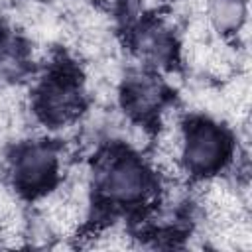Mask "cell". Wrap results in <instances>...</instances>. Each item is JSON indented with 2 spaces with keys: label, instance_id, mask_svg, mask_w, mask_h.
Segmentation results:
<instances>
[{
  "label": "cell",
  "instance_id": "cell-3",
  "mask_svg": "<svg viewBox=\"0 0 252 252\" xmlns=\"http://www.w3.org/2000/svg\"><path fill=\"white\" fill-rule=\"evenodd\" d=\"M57 169H59V156L51 144L33 142V144H26L16 152L14 179L16 185L30 195L49 189L57 177Z\"/></svg>",
  "mask_w": 252,
  "mask_h": 252
},
{
  "label": "cell",
  "instance_id": "cell-6",
  "mask_svg": "<svg viewBox=\"0 0 252 252\" xmlns=\"http://www.w3.org/2000/svg\"><path fill=\"white\" fill-rule=\"evenodd\" d=\"M248 14L246 0H209L207 18L219 33H236L242 30Z\"/></svg>",
  "mask_w": 252,
  "mask_h": 252
},
{
  "label": "cell",
  "instance_id": "cell-4",
  "mask_svg": "<svg viewBox=\"0 0 252 252\" xmlns=\"http://www.w3.org/2000/svg\"><path fill=\"white\" fill-rule=\"evenodd\" d=\"M79 108L81 93L75 81L65 75L45 81V85L37 93V112L45 122L53 126L71 122L79 114Z\"/></svg>",
  "mask_w": 252,
  "mask_h": 252
},
{
  "label": "cell",
  "instance_id": "cell-5",
  "mask_svg": "<svg viewBox=\"0 0 252 252\" xmlns=\"http://www.w3.org/2000/svg\"><path fill=\"white\" fill-rule=\"evenodd\" d=\"M163 100H165V89L158 77L144 71H136L124 81L122 104L130 114L138 118H146L158 112Z\"/></svg>",
  "mask_w": 252,
  "mask_h": 252
},
{
  "label": "cell",
  "instance_id": "cell-7",
  "mask_svg": "<svg viewBox=\"0 0 252 252\" xmlns=\"http://www.w3.org/2000/svg\"><path fill=\"white\" fill-rule=\"evenodd\" d=\"M138 49L154 63H165L173 57V39L161 26H148L138 35Z\"/></svg>",
  "mask_w": 252,
  "mask_h": 252
},
{
  "label": "cell",
  "instance_id": "cell-1",
  "mask_svg": "<svg viewBox=\"0 0 252 252\" xmlns=\"http://www.w3.org/2000/svg\"><path fill=\"white\" fill-rule=\"evenodd\" d=\"M230 156L228 134L211 120H195L187 124L179 138V158L187 171L207 175L222 167Z\"/></svg>",
  "mask_w": 252,
  "mask_h": 252
},
{
  "label": "cell",
  "instance_id": "cell-2",
  "mask_svg": "<svg viewBox=\"0 0 252 252\" xmlns=\"http://www.w3.org/2000/svg\"><path fill=\"white\" fill-rule=\"evenodd\" d=\"M98 193L118 205H130L142 201L150 187L152 177L150 169L132 154H118L114 158H108L96 175Z\"/></svg>",
  "mask_w": 252,
  "mask_h": 252
}]
</instances>
